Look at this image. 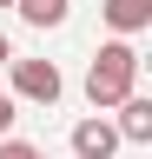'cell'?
Returning <instances> with one entry per match:
<instances>
[{
  "instance_id": "52a82bcc",
  "label": "cell",
  "mask_w": 152,
  "mask_h": 159,
  "mask_svg": "<svg viewBox=\"0 0 152 159\" xmlns=\"http://www.w3.org/2000/svg\"><path fill=\"white\" fill-rule=\"evenodd\" d=\"M0 159H40V146H27V139H0Z\"/></svg>"
},
{
  "instance_id": "30bf717a",
  "label": "cell",
  "mask_w": 152,
  "mask_h": 159,
  "mask_svg": "<svg viewBox=\"0 0 152 159\" xmlns=\"http://www.w3.org/2000/svg\"><path fill=\"white\" fill-rule=\"evenodd\" d=\"M0 7H13V0H0Z\"/></svg>"
},
{
  "instance_id": "8992f818",
  "label": "cell",
  "mask_w": 152,
  "mask_h": 159,
  "mask_svg": "<svg viewBox=\"0 0 152 159\" xmlns=\"http://www.w3.org/2000/svg\"><path fill=\"white\" fill-rule=\"evenodd\" d=\"M13 13H20L27 27H60V20H66V0H13Z\"/></svg>"
},
{
  "instance_id": "ba28073f",
  "label": "cell",
  "mask_w": 152,
  "mask_h": 159,
  "mask_svg": "<svg viewBox=\"0 0 152 159\" xmlns=\"http://www.w3.org/2000/svg\"><path fill=\"white\" fill-rule=\"evenodd\" d=\"M13 119H20V113H13V99H7V93H0V139H7V133H13Z\"/></svg>"
},
{
  "instance_id": "6da1fadb",
  "label": "cell",
  "mask_w": 152,
  "mask_h": 159,
  "mask_svg": "<svg viewBox=\"0 0 152 159\" xmlns=\"http://www.w3.org/2000/svg\"><path fill=\"white\" fill-rule=\"evenodd\" d=\"M139 93V47L132 40H106L99 53H93V66H86V99H93V113H112V106H126V99Z\"/></svg>"
},
{
  "instance_id": "277c9868",
  "label": "cell",
  "mask_w": 152,
  "mask_h": 159,
  "mask_svg": "<svg viewBox=\"0 0 152 159\" xmlns=\"http://www.w3.org/2000/svg\"><path fill=\"white\" fill-rule=\"evenodd\" d=\"M112 113H119V119H112L119 146H145V139H152V99H145V93H132L126 106H112Z\"/></svg>"
},
{
  "instance_id": "5b68a950",
  "label": "cell",
  "mask_w": 152,
  "mask_h": 159,
  "mask_svg": "<svg viewBox=\"0 0 152 159\" xmlns=\"http://www.w3.org/2000/svg\"><path fill=\"white\" fill-rule=\"evenodd\" d=\"M99 13H106V27L119 40H132V33L152 27V0H99Z\"/></svg>"
},
{
  "instance_id": "8fae6325",
  "label": "cell",
  "mask_w": 152,
  "mask_h": 159,
  "mask_svg": "<svg viewBox=\"0 0 152 159\" xmlns=\"http://www.w3.org/2000/svg\"><path fill=\"white\" fill-rule=\"evenodd\" d=\"M40 159H46V152H40Z\"/></svg>"
},
{
  "instance_id": "3957f363",
  "label": "cell",
  "mask_w": 152,
  "mask_h": 159,
  "mask_svg": "<svg viewBox=\"0 0 152 159\" xmlns=\"http://www.w3.org/2000/svg\"><path fill=\"white\" fill-rule=\"evenodd\" d=\"M119 152V133H112V119H80V126H73V159H112Z\"/></svg>"
},
{
  "instance_id": "9c48e42d",
  "label": "cell",
  "mask_w": 152,
  "mask_h": 159,
  "mask_svg": "<svg viewBox=\"0 0 152 159\" xmlns=\"http://www.w3.org/2000/svg\"><path fill=\"white\" fill-rule=\"evenodd\" d=\"M0 66H13V40L7 33H0Z\"/></svg>"
},
{
  "instance_id": "7a4b0ae2",
  "label": "cell",
  "mask_w": 152,
  "mask_h": 159,
  "mask_svg": "<svg viewBox=\"0 0 152 159\" xmlns=\"http://www.w3.org/2000/svg\"><path fill=\"white\" fill-rule=\"evenodd\" d=\"M13 93L33 99V106H53V99L66 93V80H60L53 60H13Z\"/></svg>"
}]
</instances>
